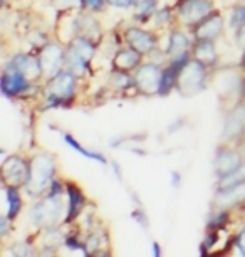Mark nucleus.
I'll list each match as a JSON object with an SVG mask.
<instances>
[{
  "mask_svg": "<svg viewBox=\"0 0 245 257\" xmlns=\"http://www.w3.org/2000/svg\"><path fill=\"white\" fill-rule=\"evenodd\" d=\"M78 76L69 69H62L46 84V108H66L76 98Z\"/></svg>",
  "mask_w": 245,
  "mask_h": 257,
  "instance_id": "obj_1",
  "label": "nucleus"
},
{
  "mask_svg": "<svg viewBox=\"0 0 245 257\" xmlns=\"http://www.w3.org/2000/svg\"><path fill=\"white\" fill-rule=\"evenodd\" d=\"M56 178V160L49 153H36L31 158V175L24 187L29 197H41L49 190L51 182Z\"/></svg>",
  "mask_w": 245,
  "mask_h": 257,
  "instance_id": "obj_2",
  "label": "nucleus"
},
{
  "mask_svg": "<svg viewBox=\"0 0 245 257\" xmlns=\"http://www.w3.org/2000/svg\"><path fill=\"white\" fill-rule=\"evenodd\" d=\"M206 77H208V67L198 61L190 59L178 72L175 89L180 96H195L205 89Z\"/></svg>",
  "mask_w": 245,
  "mask_h": 257,
  "instance_id": "obj_3",
  "label": "nucleus"
},
{
  "mask_svg": "<svg viewBox=\"0 0 245 257\" xmlns=\"http://www.w3.org/2000/svg\"><path fill=\"white\" fill-rule=\"evenodd\" d=\"M62 195H47L41 198L31 210V220L37 229H52L61 219Z\"/></svg>",
  "mask_w": 245,
  "mask_h": 257,
  "instance_id": "obj_4",
  "label": "nucleus"
},
{
  "mask_svg": "<svg viewBox=\"0 0 245 257\" xmlns=\"http://www.w3.org/2000/svg\"><path fill=\"white\" fill-rule=\"evenodd\" d=\"M29 175H31V162L24 160L19 155H12L4 160L2 168H0L4 187H26Z\"/></svg>",
  "mask_w": 245,
  "mask_h": 257,
  "instance_id": "obj_5",
  "label": "nucleus"
},
{
  "mask_svg": "<svg viewBox=\"0 0 245 257\" xmlns=\"http://www.w3.org/2000/svg\"><path fill=\"white\" fill-rule=\"evenodd\" d=\"M213 12L212 0H180L176 6V16L186 27H196Z\"/></svg>",
  "mask_w": 245,
  "mask_h": 257,
  "instance_id": "obj_6",
  "label": "nucleus"
},
{
  "mask_svg": "<svg viewBox=\"0 0 245 257\" xmlns=\"http://www.w3.org/2000/svg\"><path fill=\"white\" fill-rule=\"evenodd\" d=\"M161 72H163V69L158 64H155V62L141 64L133 72L134 89L143 96L158 94V91H160Z\"/></svg>",
  "mask_w": 245,
  "mask_h": 257,
  "instance_id": "obj_7",
  "label": "nucleus"
},
{
  "mask_svg": "<svg viewBox=\"0 0 245 257\" xmlns=\"http://www.w3.org/2000/svg\"><path fill=\"white\" fill-rule=\"evenodd\" d=\"M39 59L44 77L51 79L66 67V49L61 42H46L39 49Z\"/></svg>",
  "mask_w": 245,
  "mask_h": 257,
  "instance_id": "obj_8",
  "label": "nucleus"
},
{
  "mask_svg": "<svg viewBox=\"0 0 245 257\" xmlns=\"http://www.w3.org/2000/svg\"><path fill=\"white\" fill-rule=\"evenodd\" d=\"M29 88H31V81H29L19 69H16V67L11 64H7L6 69L2 72V79H0L2 94L6 96V98L12 99V98H17V96H22L24 93H27Z\"/></svg>",
  "mask_w": 245,
  "mask_h": 257,
  "instance_id": "obj_9",
  "label": "nucleus"
},
{
  "mask_svg": "<svg viewBox=\"0 0 245 257\" xmlns=\"http://www.w3.org/2000/svg\"><path fill=\"white\" fill-rule=\"evenodd\" d=\"M124 41L129 47L138 51L143 56H151L158 51V37L150 31L139 27H128L124 31Z\"/></svg>",
  "mask_w": 245,
  "mask_h": 257,
  "instance_id": "obj_10",
  "label": "nucleus"
},
{
  "mask_svg": "<svg viewBox=\"0 0 245 257\" xmlns=\"http://www.w3.org/2000/svg\"><path fill=\"white\" fill-rule=\"evenodd\" d=\"M243 157L237 150H230L228 147H220L215 153L213 160V172L217 178H222L228 173L235 172L240 165H243Z\"/></svg>",
  "mask_w": 245,
  "mask_h": 257,
  "instance_id": "obj_11",
  "label": "nucleus"
},
{
  "mask_svg": "<svg viewBox=\"0 0 245 257\" xmlns=\"http://www.w3.org/2000/svg\"><path fill=\"white\" fill-rule=\"evenodd\" d=\"M245 202V180L227 188H217L213 197L215 210H228Z\"/></svg>",
  "mask_w": 245,
  "mask_h": 257,
  "instance_id": "obj_12",
  "label": "nucleus"
},
{
  "mask_svg": "<svg viewBox=\"0 0 245 257\" xmlns=\"http://www.w3.org/2000/svg\"><path fill=\"white\" fill-rule=\"evenodd\" d=\"M245 135V104H237L225 118L222 140L225 142H233V140L242 138Z\"/></svg>",
  "mask_w": 245,
  "mask_h": 257,
  "instance_id": "obj_13",
  "label": "nucleus"
},
{
  "mask_svg": "<svg viewBox=\"0 0 245 257\" xmlns=\"http://www.w3.org/2000/svg\"><path fill=\"white\" fill-rule=\"evenodd\" d=\"M223 17L218 12H212L205 21H201L198 26L193 27L195 41H217L223 34Z\"/></svg>",
  "mask_w": 245,
  "mask_h": 257,
  "instance_id": "obj_14",
  "label": "nucleus"
},
{
  "mask_svg": "<svg viewBox=\"0 0 245 257\" xmlns=\"http://www.w3.org/2000/svg\"><path fill=\"white\" fill-rule=\"evenodd\" d=\"M9 64L21 71L29 81H37L44 76L39 56H32V54H26V52H22V54L14 56Z\"/></svg>",
  "mask_w": 245,
  "mask_h": 257,
  "instance_id": "obj_15",
  "label": "nucleus"
},
{
  "mask_svg": "<svg viewBox=\"0 0 245 257\" xmlns=\"http://www.w3.org/2000/svg\"><path fill=\"white\" fill-rule=\"evenodd\" d=\"M66 193H67V212H66V224H71L81 215L83 208L86 205V197L83 190L74 185V183H67L66 185Z\"/></svg>",
  "mask_w": 245,
  "mask_h": 257,
  "instance_id": "obj_16",
  "label": "nucleus"
},
{
  "mask_svg": "<svg viewBox=\"0 0 245 257\" xmlns=\"http://www.w3.org/2000/svg\"><path fill=\"white\" fill-rule=\"evenodd\" d=\"M143 54L134 51L133 47H124V49H118V52L113 57V69L116 71H126L133 72L141 66Z\"/></svg>",
  "mask_w": 245,
  "mask_h": 257,
  "instance_id": "obj_17",
  "label": "nucleus"
},
{
  "mask_svg": "<svg viewBox=\"0 0 245 257\" xmlns=\"http://www.w3.org/2000/svg\"><path fill=\"white\" fill-rule=\"evenodd\" d=\"M191 47H193V44H191L190 37L183 31L175 29V31L170 32V39H168V47H166V54L170 56V59L188 54V52H191Z\"/></svg>",
  "mask_w": 245,
  "mask_h": 257,
  "instance_id": "obj_18",
  "label": "nucleus"
},
{
  "mask_svg": "<svg viewBox=\"0 0 245 257\" xmlns=\"http://www.w3.org/2000/svg\"><path fill=\"white\" fill-rule=\"evenodd\" d=\"M191 57L195 61L201 62L206 67H212L217 62V47H215L213 41H195L193 47H191Z\"/></svg>",
  "mask_w": 245,
  "mask_h": 257,
  "instance_id": "obj_19",
  "label": "nucleus"
},
{
  "mask_svg": "<svg viewBox=\"0 0 245 257\" xmlns=\"http://www.w3.org/2000/svg\"><path fill=\"white\" fill-rule=\"evenodd\" d=\"M78 36H84L91 39V41L98 42L101 37V29L99 24L94 21L93 17L86 16V14H79V21H78Z\"/></svg>",
  "mask_w": 245,
  "mask_h": 257,
  "instance_id": "obj_20",
  "label": "nucleus"
},
{
  "mask_svg": "<svg viewBox=\"0 0 245 257\" xmlns=\"http://www.w3.org/2000/svg\"><path fill=\"white\" fill-rule=\"evenodd\" d=\"M178 72L180 69L175 67L170 62L161 72V81H160V91H158V96H168L173 89L176 88V79H178Z\"/></svg>",
  "mask_w": 245,
  "mask_h": 257,
  "instance_id": "obj_21",
  "label": "nucleus"
},
{
  "mask_svg": "<svg viewBox=\"0 0 245 257\" xmlns=\"http://www.w3.org/2000/svg\"><path fill=\"white\" fill-rule=\"evenodd\" d=\"M62 140H64V143L67 145V147H71L74 150V152H78L79 155H83V157L86 158H89V160H94V162H99L101 165H108V160L106 157H104L103 153H99V152H93V150H88V148H84L83 145H81L78 140H76L73 135H69V133H66L64 137H62Z\"/></svg>",
  "mask_w": 245,
  "mask_h": 257,
  "instance_id": "obj_22",
  "label": "nucleus"
},
{
  "mask_svg": "<svg viewBox=\"0 0 245 257\" xmlns=\"http://www.w3.org/2000/svg\"><path fill=\"white\" fill-rule=\"evenodd\" d=\"M156 11H158V0H138L136 12H134L133 19L139 24H145L151 17H155Z\"/></svg>",
  "mask_w": 245,
  "mask_h": 257,
  "instance_id": "obj_23",
  "label": "nucleus"
},
{
  "mask_svg": "<svg viewBox=\"0 0 245 257\" xmlns=\"http://www.w3.org/2000/svg\"><path fill=\"white\" fill-rule=\"evenodd\" d=\"M4 190H6L7 203H9L7 217L11 220H16L17 215L22 210V198H21V193H19V188L17 187H4Z\"/></svg>",
  "mask_w": 245,
  "mask_h": 257,
  "instance_id": "obj_24",
  "label": "nucleus"
},
{
  "mask_svg": "<svg viewBox=\"0 0 245 257\" xmlns=\"http://www.w3.org/2000/svg\"><path fill=\"white\" fill-rule=\"evenodd\" d=\"M109 86L116 91H126L129 88H134V79L131 72L126 71H116L113 69L111 77H109Z\"/></svg>",
  "mask_w": 245,
  "mask_h": 257,
  "instance_id": "obj_25",
  "label": "nucleus"
},
{
  "mask_svg": "<svg viewBox=\"0 0 245 257\" xmlns=\"http://www.w3.org/2000/svg\"><path fill=\"white\" fill-rule=\"evenodd\" d=\"M245 180V163L240 165V167L235 170V172L228 173L222 178H218V183H217V188H227V187H232L235 183H240Z\"/></svg>",
  "mask_w": 245,
  "mask_h": 257,
  "instance_id": "obj_26",
  "label": "nucleus"
},
{
  "mask_svg": "<svg viewBox=\"0 0 245 257\" xmlns=\"http://www.w3.org/2000/svg\"><path fill=\"white\" fill-rule=\"evenodd\" d=\"M230 215L228 210H215V215L208 220V230H220L228 224Z\"/></svg>",
  "mask_w": 245,
  "mask_h": 257,
  "instance_id": "obj_27",
  "label": "nucleus"
},
{
  "mask_svg": "<svg viewBox=\"0 0 245 257\" xmlns=\"http://www.w3.org/2000/svg\"><path fill=\"white\" fill-rule=\"evenodd\" d=\"M230 26L235 31H242L245 27V6H237L232 9V14H230Z\"/></svg>",
  "mask_w": 245,
  "mask_h": 257,
  "instance_id": "obj_28",
  "label": "nucleus"
},
{
  "mask_svg": "<svg viewBox=\"0 0 245 257\" xmlns=\"http://www.w3.org/2000/svg\"><path fill=\"white\" fill-rule=\"evenodd\" d=\"M131 219L136 222L141 229H145V230L150 229V219H148V213L145 212V208L143 207L138 205L136 208H134V210L131 212Z\"/></svg>",
  "mask_w": 245,
  "mask_h": 257,
  "instance_id": "obj_29",
  "label": "nucleus"
},
{
  "mask_svg": "<svg viewBox=\"0 0 245 257\" xmlns=\"http://www.w3.org/2000/svg\"><path fill=\"white\" fill-rule=\"evenodd\" d=\"M218 230H210L208 234H206L205 237V240L200 244V255H208V252L210 249L217 244V240H218V234H217Z\"/></svg>",
  "mask_w": 245,
  "mask_h": 257,
  "instance_id": "obj_30",
  "label": "nucleus"
},
{
  "mask_svg": "<svg viewBox=\"0 0 245 257\" xmlns=\"http://www.w3.org/2000/svg\"><path fill=\"white\" fill-rule=\"evenodd\" d=\"M64 247H66V249H69V250H83L84 255H88V247H86L84 242L79 240L78 235H66Z\"/></svg>",
  "mask_w": 245,
  "mask_h": 257,
  "instance_id": "obj_31",
  "label": "nucleus"
},
{
  "mask_svg": "<svg viewBox=\"0 0 245 257\" xmlns=\"http://www.w3.org/2000/svg\"><path fill=\"white\" fill-rule=\"evenodd\" d=\"M173 19V12L170 7H161V11H156L155 14V24L156 26L165 27L166 24H170Z\"/></svg>",
  "mask_w": 245,
  "mask_h": 257,
  "instance_id": "obj_32",
  "label": "nucleus"
},
{
  "mask_svg": "<svg viewBox=\"0 0 245 257\" xmlns=\"http://www.w3.org/2000/svg\"><path fill=\"white\" fill-rule=\"evenodd\" d=\"M11 255H34L36 252H34L32 245L27 244V242H17L16 245H12V250L9 252Z\"/></svg>",
  "mask_w": 245,
  "mask_h": 257,
  "instance_id": "obj_33",
  "label": "nucleus"
},
{
  "mask_svg": "<svg viewBox=\"0 0 245 257\" xmlns=\"http://www.w3.org/2000/svg\"><path fill=\"white\" fill-rule=\"evenodd\" d=\"M106 0H81V7L89 12H99L106 6Z\"/></svg>",
  "mask_w": 245,
  "mask_h": 257,
  "instance_id": "obj_34",
  "label": "nucleus"
},
{
  "mask_svg": "<svg viewBox=\"0 0 245 257\" xmlns=\"http://www.w3.org/2000/svg\"><path fill=\"white\" fill-rule=\"evenodd\" d=\"M66 190V185L62 182H59L57 178H54V180L51 182V187H49V190H47V193L49 195H62Z\"/></svg>",
  "mask_w": 245,
  "mask_h": 257,
  "instance_id": "obj_35",
  "label": "nucleus"
},
{
  "mask_svg": "<svg viewBox=\"0 0 245 257\" xmlns=\"http://www.w3.org/2000/svg\"><path fill=\"white\" fill-rule=\"evenodd\" d=\"M108 6L116 7V9H128L138 4V0H106Z\"/></svg>",
  "mask_w": 245,
  "mask_h": 257,
  "instance_id": "obj_36",
  "label": "nucleus"
},
{
  "mask_svg": "<svg viewBox=\"0 0 245 257\" xmlns=\"http://www.w3.org/2000/svg\"><path fill=\"white\" fill-rule=\"evenodd\" d=\"M235 247L242 255H245V225L242 227V230L238 232L237 239H235Z\"/></svg>",
  "mask_w": 245,
  "mask_h": 257,
  "instance_id": "obj_37",
  "label": "nucleus"
},
{
  "mask_svg": "<svg viewBox=\"0 0 245 257\" xmlns=\"http://www.w3.org/2000/svg\"><path fill=\"white\" fill-rule=\"evenodd\" d=\"M57 7H62V9H74L81 6V0H52Z\"/></svg>",
  "mask_w": 245,
  "mask_h": 257,
  "instance_id": "obj_38",
  "label": "nucleus"
},
{
  "mask_svg": "<svg viewBox=\"0 0 245 257\" xmlns=\"http://www.w3.org/2000/svg\"><path fill=\"white\" fill-rule=\"evenodd\" d=\"M170 177H171V187L173 188H180L181 187V173L176 172V170H171Z\"/></svg>",
  "mask_w": 245,
  "mask_h": 257,
  "instance_id": "obj_39",
  "label": "nucleus"
},
{
  "mask_svg": "<svg viewBox=\"0 0 245 257\" xmlns=\"http://www.w3.org/2000/svg\"><path fill=\"white\" fill-rule=\"evenodd\" d=\"M11 219L6 215V217H2L0 219V235L2 237H6V235H9V224H11Z\"/></svg>",
  "mask_w": 245,
  "mask_h": 257,
  "instance_id": "obj_40",
  "label": "nucleus"
},
{
  "mask_svg": "<svg viewBox=\"0 0 245 257\" xmlns=\"http://www.w3.org/2000/svg\"><path fill=\"white\" fill-rule=\"evenodd\" d=\"M111 168H113V172H114V175H116V178L119 182H123V172H121V167L116 163V162H113L111 163Z\"/></svg>",
  "mask_w": 245,
  "mask_h": 257,
  "instance_id": "obj_41",
  "label": "nucleus"
},
{
  "mask_svg": "<svg viewBox=\"0 0 245 257\" xmlns=\"http://www.w3.org/2000/svg\"><path fill=\"white\" fill-rule=\"evenodd\" d=\"M151 252H153V255H155V257H161V254H163V252H161V245L158 244L156 240L151 242Z\"/></svg>",
  "mask_w": 245,
  "mask_h": 257,
  "instance_id": "obj_42",
  "label": "nucleus"
},
{
  "mask_svg": "<svg viewBox=\"0 0 245 257\" xmlns=\"http://www.w3.org/2000/svg\"><path fill=\"white\" fill-rule=\"evenodd\" d=\"M131 198H133V202H136V205L141 207V200H139V195L136 192H131Z\"/></svg>",
  "mask_w": 245,
  "mask_h": 257,
  "instance_id": "obj_43",
  "label": "nucleus"
},
{
  "mask_svg": "<svg viewBox=\"0 0 245 257\" xmlns=\"http://www.w3.org/2000/svg\"><path fill=\"white\" fill-rule=\"evenodd\" d=\"M240 67L245 69V47H243V51H242V56H240Z\"/></svg>",
  "mask_w": 245,
  "mask_h": 257,
  "instance_id": "obj_44",
  "label": "nucleus"
},
{
  "mask_svg": "<svg viewBox=\"0 0 245 257\" xmlns=\"http://www.w3.org/2000/svg\"><path fill=\"white\" fill-rule=\"evenodd\" d=\"M240 96H243V98H245V79H243V82H242V89H240Z\"/></svg>",
  "mask_w": 245,
  "mask_h": 257,
  "instance_id": "obj_45",
  "label": "nucleus"
},
{
  "mask_svg": "<svg viewBox=\"0 0 245 257\" xmlns=\"http://www.w3.org/2000/svg\"><path fill=\"white\" fill-rule=\"evenodd\" d=\"M6 4H7V0H2V6H6Z\"/></svg>",
  "mask_w": 245,
  "mask_h": 257,
  "instance_id": "obj_46",
  "label": "nucleus"
}]
</instances>
